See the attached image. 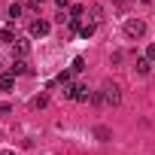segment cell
<instances>
[{
	"label": "cell",
	"mask_w": 155,
	"mask_h": 155,
	"mask_svg": "<svg viewBox=\"0 0 155 155\" xmlns=\"http://www.w3.org/2000/svg\"><path fill=\"white\" fill-rule=\"evenodd\" d=\"M143 34H146V25H143L140 18H128V21H125V37H128V40H140Z\"/></svg>",
	"instance_id": "obj_1"
},
{
	"label": "cell",
	"mask_w": 155,
	"mask_h": 155,
	"mask_svg": "<svg viewBox=\"0 0 155 155\" xmlns=\"http://www.w3.org/2000/svg\"><path fill=\"white\" fill-rule=\"evenodd\" d=\"M64 94H67V97H73V101H88V97H91V91H88V85H82V82H76V85H70V88H64Z\"/></svg>",
	"instance_id": "obj_2"
},
{
	"label": "cell",
	"mask_w": 155,
	"mask_h": 155,
	"mask_svg": "<svg viewBox=\"0 0 155 155\" xmlns=\"http://www.w3.org/2000/svg\"><path fill=\"white\" fill-rule=\"evenodd\" d=\"M104 101H107L110 107H116V104L122 101V91H119V85H110V82H107V85H104Z\"/></svg>",
	"instance_id": "obj_3"
},
{
	"label": "cell",
	"mask_w": 155,
	"mask_h": 155,
	"mask_svg": "<svg viewBox=\"0 0 155 155\" xmlns=\"http://www.w3.org/2000/svg\"><path fill=\"white\" fill-rule=\"evenodd\" d=\"M88 21H91V25H101V21H104V6H101V3H91V6H88Z\"/></svg>",
	"instance_id": "obj_4"
},
{
	"label": "cell",
	"mask_w": 155,
	"mask_h": 155,
	"mask_svg": "<svg viewBox=\"0 0 155 155\" xmlns=\"http://www.w3.org/2000/svg\"><path fill=\"white\" fill-rule=\"evenodd\" d=\"M46 34H49V21L46 18H37L31 25V37H46Z\"/></svg>",
	"instance_id": "obj_5"
},
{
	"label": "cell",
	"mask_w": 155,
	"mask_h": 155,
	"mask_svg": "<svg viewBox=\"0 0 155 155\" xmlns=\"http://www.w3.org/2000/svg\"><path fill=\"white\" fill-rule=\"evenodd\" d=\"M9 73H12V76H25V73H31V67H28V61H25V58H18V61H12Z\"/></svg>",
	"instance_id": "obj_6"
},
{
	"label": "cell",
	"mask_w": 155,
	"mask_h": 155,
	"mask_svg": "<svg viewBox=\"0 0 155 155\" xmlns=\"http://www.w3.org/2000/svg\"><path fill=\"white\" fill-rule=\"evenodd\" d=\"M15 85V76L12 73H0V91H9Z\"/></svg>",
	"instance_id": "obj_7"
},
{
	"label": "cell",
	"mask_w": 155,
	"mask_h": 155,
	"mask_svg": "<svg viewBox=\"0 0 155 155\" xmlns=\"http://www.w3.org/2000/svg\"><path fill=\"white\" fill-rule=\"evenodd\" d=\"M94 137H97L101 143H107V140H113V131H110L107 125H97V128H94Z\"/></svg>",
	"instance_id": "obj_8"
},
{
	"label": "cell",
	"mask_w": 155,
	"mask_h": 155,
	"mask_svg": "<svg viewBox=\"0 0 155 155\" xmlns=\"http://www.w3.org/2000/svg\"><path fill=\"white\" fill-rule=\"evenodd\" d=\"M12 49H15V55H21V58H25V55L31 52V43H28V40H15V43H12Z\"/></svg>",
	"instance_id": "obj_9"
},
{
	"label": "cell",
	"mask_w": 155,
	"mask_h": 155,
	"mask_svg": "<svg viewBox=\"0 0 155 155\" xmlns=\"http://www.w3.org/2000/svg\"><path fill=\"white\" fill-rule=\"evenodd\" d=\"M149 67H152V64H149V58H140V61H137V73H140V76H146V73H149Z\"/></svg>",
	"instance_id": "obj_10"
},
{
	"label": "cell",
	"mask_w": 155,
	"mask_h": 155,
	"mask_svg": "<svg viewBox=\"0 0 155 155\" xmlns=\"http://www.w3.org/2000/svg\"><path fill=\"white\" fill-rule=\"evenodd\" d=\"M94 28H97V25H91V21H88V25H82V28H79V34H82V37L88 40V37L94 34Z\"/></svg>",
	"instance_id": "obj_11"
},
{
	"label": "cell",
	"mask_w": 155,
	"mask_h": 155,
	"mask_svg": "<svg viewBox=\"0 0 155 155\" xmlns=\"http://www.w3.org/2000/svg\"><path fill=\"white\" fill-rule=\"evenodd\" d=\"M0 40H3V43H15V37H12L6 28H0Z\"/></svg>",
	"instance_id": "obj_12"
},
{
	"label": "cell",
	"mask_w": 155,
	"mask_h": 155,
	"mask_svg": "<svg viewBox=\"0 0 155 155\" xmlns=\"http://www.w3.org/2000/svg\"><path fill=\"white\" fill-rule=\"evenodd\" d=\"M18 15H21V6H18V3H12V6H9V18H12V21H15V18H18Z\"/></svg>",
	"instance_id": "obj_13"
},
{
	"label": "cell",
	"mask_w": 155,
	"mask_h": 155,
	"mask_svg": "<svg viewBox=\"0 0 155 155\" xmlns=\"http://www.w3.org/2000/svg\"><path fill=\"white\" fill-rule=\"evenodd\" d=\"M82 67H85V61H82V58H73V67H70V70H73V73H79V70H82Z\"/></svg>",
	"instance_id": "obj_14"
},
{
	"label": "cell",
	"mask_w": 155,
	"mask_h": 155,
	"mask_svg": "<svg viewBox=\"0 0 155 155\" xmlns=\"http://www.w3.org/2000/svg\"><path fill=\"white\" fill-rule=\"evenodd\" d=\"M82 12H85L82 6H70V18H82Z\"/></svg>",
	"instance_id": "obj_15"
},
{
	"label": "cell",
	"mask_w": 155,
	"mask_h": 155,
	"mask_svg": "<svg viewBox=\"0 0 155 155\" xmlns=\"http://www.w3.org/2000/svg\"><path fill=\"white\" fill-rule=\"evenodd\" d=\"M46 104H49V97H46V94H40V97H34V107H46Z\"/></svg>",
	"instance_id": "obj_16"
},
{
	"label": "cell",
	"mask_w": 155,
	"mask_h": 155,
	"mask_svg": "<svg viewBox=\"0 0 155 155\" xmlns=\"http://www.w3.org/2000/svg\"><path fill=\"white\" fill-rule=\"evenodd\" d=\"M146 58H149V61H155V43H152V46L146 49Z\"/></svg>",
	"instance_id": "obj_17"
},
{
	"label": "cell",
	"mask_w": 155,
	"mask_h": 155,
	"mask_svg": "<svg viewBox=\"0 0 155 155\" xmlns=\"http://www.w3.org/2000/svg\"><path fill=\"white\" fill-rule=\"evenodd\" d=\"M55 3H58V9H67V6H70V0H55Z\"/></svg>",
	"instance_id": "obj_18"
},
{
	"label": "cell",
	"mask_w": 155,
	"mask_h": 155,
	"mask_svg": "<svg viewBox=\"0 0 155 155\" xmlns=\"http://www.w3.org/2000/svg\"><path fill=\"white\" fill-rule=\"evenodd\" d=\"M9 113V104H0V116H6Z\"/></svg>",
	"instance_id": "obj_19"
},
{
	"label": "cell",
	"mask_w": 155,
	"mask_h": 155,
	"mask_svg": "<svg viewBox=\"0 0 155 155\" xmlns=\"http://www.w3.org/2000/svg\"><path fill=\"white\" fill-rule=\"evenodd\" d=\"M143 3H146V6H149V3H155V0H143Z\"/></svg>",
	"instance_id": "obj_20"
},
{
	"label": "cell",
	"mask_w": 155,
	"mask_h": 155,
	"mask_svg": "<svg viewBox=\"0 0 155 155\" xmlns=\"http://www.w3.org/2000/svg\"><path fill=\"white\" fill-rule=\"evenodd\" d=\"M0 155H15V152H0Z\"/></svg>",
	"instance_id": "obj_21"
},
{
	"label": "cell",
	"mask_w": 155,
	"mask_h": 155,
	"mask_svg": "<svg viewBox=\"0 0 155 155\" xmlns=\"http://www.w3.org/2000/svg\"><path fill=\"white\" fill-rule=\"evenodd\" d=\"M113 3H125V0H113Z\"/></svg>",
	"instance_id": "obj_22"
},
{
	"label": "cell",
	"mask_w": 155,
	"mask_h": 155,
	"mask_svg": "<svg viewBox=\"0 0 155 155\" xmlns=\"http://www.w3.org/2000/svg\"><path fill=\"white\" fill-rule=\"evenodd\" d=\"M0 140H3V131H0Z\"/></svg>",
	"instance_id": "obj_23"
},
{
	"label": "cell",
	"mask_w": 155,
	"mask_h": 155,
	"mask_svg": "<svg viewBox=\"0 0 155 155\" xmlns=\"http://www.w3.org/2000/svg\"><path fill=\"white\" fill-rule=\"evenodd\" d=\"M40 3H43V0H40Z\"/></svg>",
	"instance_id": "obj_24"
}]
</instances>
